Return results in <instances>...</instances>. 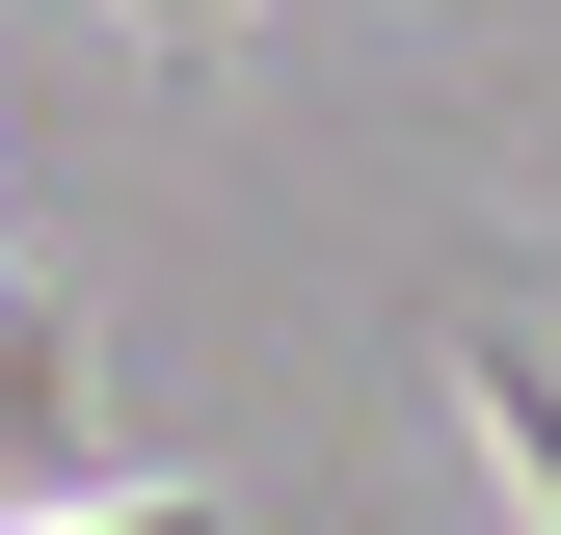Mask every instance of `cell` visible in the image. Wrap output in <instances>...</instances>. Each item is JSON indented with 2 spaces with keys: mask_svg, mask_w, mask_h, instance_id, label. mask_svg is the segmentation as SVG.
I'll use <instances>...</instances> for the list:
<instances>
[{
  "mask_svg": "<svg viewBox=\"0 0 561 535\" xmlns=\"http://www.w3.org/2000/svg\"><path fill=\"white\" fill-rule=\"evenodd\" d=\"M455 401L508 429V482L561 509V321H455Z\"/></svg>",
  "mask_w": 561,
  "mask_h": 535,
  "instance_id": "obj_2",
  "label": "cell"
},
{
  "mask_svg": "<svg viewBox=\"0 0 561 535\" xmlns=\"http://www.w3.org/2000/svg\"><path fill=\"white\" fill-rule=\"evenodd\" d=\"M134 27H161V54H215V27H241V0H134Z\"/></svg>",
  "mask_w": 561,
  "mask_h": 535,
  "instance_id": "obj_3",
  "label": "cell"
},
{
  "mask_svg": "<svg viewBox=\"0 0 561 535\" xmlns=\"http://www.w3.org/2000/svg\"><path fill=\"white\" fill-rule=\"evenodd\" d=\"M107 482V401H81V321L0 268V509H81Z\"/></svg>",
  "mask_w": 561,
  "mask_h": 535,
  "instance_id": "obj_1",
  "label": "cell"
}]
</instances>
